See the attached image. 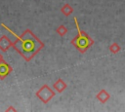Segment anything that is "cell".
<instances>
[{"label": "cell", "mask_w": 125, "mask_h": 112, "mask_svg": "<svg viewBox=\"0 0 125 112\" xmlns=\"http://www.w3.org/2000/svg\"><path fill=\"white\" fill-rule=\"evenodd\" d=\"M74 43H75L76 47L80 50V52L84 53L86 51V49L88 47H90L94 42H93V40L87 34H85L81 30H79V36H78L77 39H75Z\"/></svg>", "instance_id": "cell-1"}, {"label": "cell", "mask_w": 125, "mask_h": 112, "mask_svg": "<svg viewBox=\"0 0 125 112\" xmlns=\"http://www.w3.org/2000/svg\"><path fill=\"white\" fill-rule=\"evenodd\" d=\"M97 98L102 102V103H105L109 98H110V94L105 91V90H101L98 93H97Z\"/></svg>", "instance_id": "cell-2"}, {"label": "cell", "mask_w": 125, "mask_h": 112, "mask_svg": "<svg viewBox=\"0 0 125 112\" xmlns=\"http://www.w3.org/2000/svg\"><path fill=\"white\" fill-rule=\"evenodd\" d=\"M108 50H109V52H110L111 54L115 55V54H117V53H119V52L121 51V47H120V45H119L118 43L114 42V43H112V44L108 47Z\"/></svg>", "instance_id": "cell-3"}, {"label": "cell", "mask_w": 125, "mask_h": 112, "mask_svg": "<svg viewBox=\"0 0 125 112\" xmlns=\"http://www.w3.org/2000/svg\"><path fill=\"white\" fill-rule=\"evenodd\" d=\"M62 11L64 12V14H65V15H69V14L72 12V9H71L68 5H65V7L62 9Z\"/></svg>", "instance_id": "cell-4"}]
</instances>
